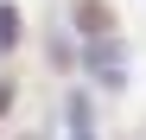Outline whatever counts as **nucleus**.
Wrapping results in <instances>:
<instances>
[{
    "label": "nucleus",
    "mask_w": 146,
    "mask_h": 140,
    "mask_svg": "<svg viewBox=\"0 0 146 140\" xmlns=\"http://www.w3.org/2000/svg\"><path fill=\"white\" fill-rule=\"evenodd\" d=\"M13 32H19V19H13V13H0V45H13Z\"/></svg>",
    "instance_id": "1"
}]
</instances>
